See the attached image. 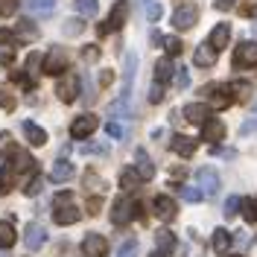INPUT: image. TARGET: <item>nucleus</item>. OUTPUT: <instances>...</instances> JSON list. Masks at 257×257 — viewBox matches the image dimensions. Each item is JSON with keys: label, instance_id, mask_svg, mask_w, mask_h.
I'll return each instance as SVG.
<instances>
[{"label": "nucleus", "instance_id": "obj_1", "mask_svg": "<svg viewBox=\"0 0 257 257\" xmlns=\"http://www.w3.org/2000/svg\"><path fill=\"white\" fill-rule=\"evenodd\" d=\"M126 18H128V3H126V0H117V3L111 6V15L105 18L99 27H96L99 38H102V35H108V32H114V30H123Z\"/></svg>", "mask_w": 257, "mask_h": 257}, {"label": "nucleus", "instance_id": "obj_2", "mask_svg": "<svg viewBox=\"0 0 257 257\" xmlns=\"http://www.w3.org/2000/svg\"><path fill=\"white\" fill-rule=\"evenodd\" d=\"M64 70H70V62H67V53L62 47H53L41 59V73H47V76H62Z\"/></svg>", "mask_w": 257, "mask_h": 257}, {"label": "nucleus", "instance_id": "obj_3", "mask_svg": "<svg viewBox=\"0 0 257 257\" xmlns=\"http://www.w3.org/2000/svg\"><path fill=\"white\" fill-rule=\"evenodd\" d=\"M138 210H141V208H138L132 199L120 196V199L111 205V222H114V225H128L135 216H138Z\"/></svg>", "mask_w": 257, "mask_h": 257}, {"label": "nucleus", "instance_id": "obj_4", "mask_svg": "<svg viewBox=\"0 0 257 257\" xmlns=\"http://www.w3.org/2000/svg\"><path fill=\"white\" fill-rule=\"evenodd\" d=\"M234 67L237 70L257 67V41H242L240 47L234 50Z\"/></svg>", "mask_w": 257, "mask_h": 257}, {"label": "nucleus", "instance_id": "obj_5", "mask_svg": "<svg viewBox=\"0 0 257 257\" xmlns=\"http://www.w3.org/2000/svg\"><path fill=\"white\" fill-rule=\"evenodd\" d=\"M196 181H199L202 196H216L219 187H222V181H219V176H216V170H213V167H202V170L196 173Z\"/></svg>", "mask_w": 257, "mask_h": 257}, {"label": "nucleus", "instance_id": "obj_6", "mask_svg": "<svg viewBox=\"0 0 257 257\" xmlns=\"http://www.w3.org/2000/svg\"><path fill=\"white\" fill-rule=\"evenodd\" d=\"M196 21H199V9L193 3H181L176 12H173V27L176 30H193Z\"/></svg>", "mask_w": 257, "mask_h": 257}, {"label": "nucleus", "instance_id": "obj_7", "mask_svg": "<svg viewBox=\"0 0 257 257\" xmlns=\"http://www.w3.org/2000/svg\"><path fill=\"white\" fill-rule=\"evenodd\" d=\"M79 85H82V79L76 73H62V82L56 85V94H59L62 102H73L76 94H79Z\"/></svg>", "mask_w": 257, "mask_h": 257}, {"label": "nucleus", "instance_id": "obj_8", "mask_svg": "<svg viewBox=\"0 0 257 257\" xmlns=\"http://www.w3.org/2000/svg\"><path fill=\"white\" fill-rule=\"evenodd\" d=\"M96 126H99V117L96 114H82L73 120V126H70V135L76 138V141H85L88 135H94Z\"/></svg>", "mask_w": 257, "mask_h": 257}, {"label": "nucleus", "instance_id": "obj_9", "mask_svg": "<svg viewBox=\"0 0 257 257\" xmlns=\"http://www.w3.org/2000/svg\"><path fill=\"white\" fill-rule=\"evenodd\" d=\"M82 251L85 257H105L108 254V240L102 237V234H85V240H82Z\"/></svg>", "mask_w": 257, "mask_h": 257}, {"label": "nucleus", "instance_id": "obj_10", "mask_svg": "<svg viewBox=\"0 0 257 257\" xmlns=\"http://www.w3.org/2000/svg\"><path fill=\"white\" fill-rule=\"evenodd\" d=\"M210 94V108H216V111H222V108H228L231 102H234V94H231V85H216V88H208Z\"/></svg>", "mask_w": 257, "mask_h": 257}, {"label": "nucleus", "instance_id": "obj_11", "mask_svg": "<svg viewBox=\"0 0 257 257\" xmlns=\"http://www.w3.org/2000/svg\"><path fill=\"white\" fill-rule=\"evenodd\" d=\"M24 242H27V251H38L47 242V231L38 222H30L27 225V234H24Z\"/></svg>", "mask_w": 257, "mask_h": 257}, {"label": "nucleus", "instance_id": "obj_12", "mask_svg": "<svg viewBox=\"0 0 257 257\" xmlns=\"http://www.w3.org/2000/svg\"><path fill=\"white\" fill-rule=\"evenodd\" d=\"M184 120L187 123H193V126H202L205 120H210V105H205V102H190V105H184Z\"/></svg>", "mask_w": 257, "mask_h": 257}, {"label": "nucleus", "instance_id": "obj_13", "mask_svg": "<svg viewBox=\"0 0 257 257\" xmlns=\"http://www.w3.org/2000/svg\"><path fill=\"white\" fill-rule=\"evenodd\" d=\"M225 138V123L222 120H216V117H210L202 123V141H208V144H219Z\"/></svg>", "mask_w": 257, "mask_h": 257}, {"label": "nucleus", "instance_id": "obj_14", "mask_svg": "<svg viewBox=\"0 0 257 257\" xmlns=\"http://www.w3.org/2000/svg\"><path fill=\"white\" fill-rule=\"evenodd\" d=\"M152 208H155V216L164 219V222H173L176 219V202L170 199V196H155V202H152Z\"/></svg>", "mask_w": 257, "mask_h": 257}, {"label": "nucleus", "instance_id": "obj_15", "mask_svg": "<svg viewBox=\"0 0 257 257\" xmlns=\"http://www.w3.org/2000/svg\"><path fill=\"white\" fill-rule=\"evenodd\" d=\"M135 173L141 176V181H149V178L155 176V164H152V158L146 155L144 149L135 152Z\"/></svg>", "mask_w": 257, "mask_h": 257}, {"label": "nucleus", "instance_id": "obj_16", "mask_svg": "<svg viewBox=\"0 0 257 257\" xmlns=\"http://www.w3.org/2000/svg\"><path fill=\"white\" fill-rule=\"evenodd\" d=\"M53 219H56V225H73L76 219H79V208H76L73 202H67V205H56Z\"/></svg>", "mask_w": 257, "mask_h": 257}, {"label": "nucleus", "instance_id": "obj_17", "mask_svg": "<svg viewBox=\"0 0 257 257\" xmlns=\"http://www.w3.org/2000/svg\"><path fill=\"white\" fill-rule=\"evenodd\" d=\"M228 41H231V27H228V24H216L213 32H210V38H208V44L219 53V50L228 47Z\"/></svg>", "mask_w": 257, "mask_h": 257}, {"label": "nucleus", "instance_id": "obj_18", "mask_svg": "<svg viewBox=\"0 0 257 257\" xmlns=\"http://www.w3.org/2000/svg\"><path fill=\"white\" fill-rule=\"evenodd\" d=\"M170 149L181 155V158H190L193 152H196V141L187 138V135H173V141H170Z\"/></svg>", "mask_w": 257, "mask_h": 257}, {"label": "nucleus", "instance_id": "obj_19", "mask_svg": "<svg viewBox=\"0 0 257 257\" xmlns=\"http://www.w3.org/2000/svg\"><path fill=\"white\" fill-rule=\"evenodd\" d=\"M135 70H138V56H135V53H126V70H123V99H128V94H132Z\"/></svg>", "mask_w": 257, "mask_h": 257}, {"label": "nucleus", "instance_id": "obj_20", "mask_svg": "<svg viewBox=\"0 0 257 257\" xmlns=\"http://www.w3.org/2000/svg\"><path fill=\"white\" fill-rule=\"evenodd\" d=\"M216 56H219V53L210 47V44H199L196 53H193V62L199 64V67H213V64H216Z\"/></svg>", "mask_w": 257, "mask_h": 257}, {"label": "nucleus", "instance_id": "obj_21", "mask_svg": "<svg viewBox=\"0 0 257 257\" xmlns=\"http://www.w3.org/2000/svg\"><path fill=\"white\" fill-rule=\"evenodd\" d=\"M73 173H76V167L70 164V161H56L53 164V170H50V181H67V178H73Z\"/></svg>", "mask_w": 257, "mask_h": 257}, {"label": "nucleus", "instance_id": "obj_22", "mask_svg": "<svg viewBox=\"0 0 257 257\" xmlns=\"http://www.w3.org/2000/svg\"><path fill=\"white\" fill-rule=\"evenodd\" d=\"M27 9L35 18H47L56 12V0H27Z\"/></svg>", "mask_w": 257, "mask_h": 257}, {"label": "nucleus", "instance_id": "obj_23", "mask_svg": "<svg viewBox=\"0 0 257 257\" xmlns=\"http://www.w3.org/2000/svg\"><path fill=\"white\" fill-rule=\"evenodd\" d=\"M173 73H176V67H173V59H170V56H167V59H158V62H155V82L167 85V82L173 79Z\"/></svg>", "mask_w": 257, "mask_h": 257}, {"label": "nucleus", "instance_id": "obj_24", "mask_svg": "<svg viewBox=\"0 0 257 257\" xmlns=\"http://www.w3.org/2000/svg\"><path fill=\"white\" fill-rule=\"evenodd\" d=\"M35 167H38L35 158H30L27 152H15V158H12V170L15 173H35Z\"/></svg>", "mask_w": 257, "mask_h": 257}, {"label": "nucleus", "instance_id": "obj_25", "mask_svg": "<svg viewBox=\"0 0 257 257\" xmlns=\"http://www.w3.org/2000/svg\"><path fill=\"white\" fill-rule=\"evenodd\" d=\"M24 135L30 138L32 146H44L47 144V132H44L41 126H35V123H24Z\"/></svg>", "mask_w": 257, "mask_h": 257}, {"label": "nucleus", "instance_id": "obj_26", "mask_svg": "<svg viewBox=\"0 0 257 257\" xmlns=\"http://www.w3.org/2000/svg\"><path fill=\"white\" fill-rule=\"evenodd\" d=\"M155 248L164 251V254H170V251L176 248V234H173V231H158V234H155Z\"/></svg>", "mask_w": 257, "mask_h": 257}, {"label": "nucleus", "instance_id": "obj_27", "mask_svg": "<svg viewBox=\"0 0 257 257\" xmlns=\"http://www.w3.org/2000/svg\"><path fill=\"white\" fill-rule=\"evenodd\" d=\"M15 38H18V41H35V38H38V30H35V27L30 24V18H24V21L18 24Z\"/></svg>", "mask_w": 257, "mask_h": 257}, {"label": "nucleus", "instance_id": "obj_28", "mask_svg": "<svg viewBox=\"0 0 257 257\" xmlns=\"http://www.w3.org/2000/svg\"><path fill=\"white\" fill-rule=\"evenodd\" d=\"M231 240H234V237H231V234H228L225 228H216V231H213V248H216L219 254H225V251H228Z\"/></svg>", "mask_w": 257, "mask_h": 257}, {"label": "nucleus", "instance_id": "obj_29", "mask_svg": "<svg viewBox=\"0 0 257 257\" xmlns=\"http://www.w3.org/2000/svg\"><path fill=\"white\" fill-rule=\"evenodd\" d=\"M0 245L3 248H12L15 245V228H12V222H0Z\"/></svg>", "mask_w": 257, "mask_h": 257}, {"label": "nucleus", "instance_id": "obj_30", "mask_svg": "<svg viewBox=\"0 0 257 257\" xmlns=\"http://www.w3.org/2000/svg\"><path fill=\"white\" fill-rule=\"evenodd\" d=\"M138 184H141V176L135 173V167L123 170V176H120V187H123V190H135Z\"/></svg>", "mask_w": 257, "mask_h": 257}, {"label": "nucleus", "instance_id": "obj_31", "mask_svg": "<svg viewBox=\"0 0 257 257\" xmlns=\"http://www.w3.org/2000/svg\"><path fill=\"white\" fill-rule=\"evenodd\" d=\"M73 6H76L79 15H88V18L99 12V0H73Z\"/></svg>", "mask_w": 257, "mask_h": 257}, {"label": "nucleus", "instance_id": "obj_32", "mask_svg": "<svg viewBox=\"0 0 257 257\" xmlns=\"http://www.w3.org/2000/svg\"><path fill=\"white\" fill-rule=\"evenodd\" d=\"M144 15L149 18V21H158V18L164 15V9H161L158 0H144Z\"/></svg>", "mask_w": 257, "mask_h": 257}, {"label": "nucleus", "instance_id": "obj_33", "mask_svg": "<svg viewBox=\"0 0 257 257\" xmlns=\"http://www.w3.org/2000/svg\"><path fill=\"white\" fill-rule=\"evenodd\" d=\"M161 44H164V50H167V56H170V59L181 53V41H178L176 35H167V38H161Z\"/></svg>", "mask_w": 257, "mask_h": 257}, {"label": "nucleus", "instance_id": "obj_34", "mask_svg": "<svg viewBox=\"0 0 257 257\" xmlns=\"http://www.w3.org/2000/svg\"><path fill=\"white\" fill-rule=\"evenodd\" d=\"M231 94H234V99H248L251 96V85L248 82H231Z\"/></svg>", "mask_w": 257, "mask_h": 257}, {"label": "nucleus", "instance_id": "obj_35", "mask_svg": "<svg viewBox=\"0 0 257 257\" xmlns=\"http://www.w3.org/2000/svg\"><path fill=\"white\" fill-rule=\"evenodd\" d=\"M178 193H181V199H184V202H202V199H205L199 187H187V184H181Z\"/></svg>", "mask_w": 257, "mask_h": 257}, {"label": "nucleus", "instance_id": "obj_36", "mask_svg": "<svg viewBox=\"0 0 257 257\" xmlns=\"http://www.w3.org/2000/svg\"><path fill=\"white\" fill-rule=\"evenodd\" d=\"M108 114H111V117H128V99L120 96L117 102H111V105H108Z\"/></svg>", "mask_w": 257, "mask_h": 257}, {"label": "nucleus", "instance_id": "obj_37", "mask_svg": "<svg viewBox=\"0 0 257 257\" xmlns=\"http://www.w3.org/2000/svg\"><path fill=\"white\" fill-rule=\"evenodd\" d=\"M41 187H44V178H41V176H32V181H27V184H24V196H38V193H41Z\"/></svg>", "mask_w": 257, "mask_h": 257}, {"label": "nucleus", "instance_id": "obj_38", "mask_svg": "<svg viewBox=\"0 0 257 257\" xmlns=\"http://www.w3.org/2000/svg\"><path fill=\"white\" fill-rule=\"evenodd\" d=\"M18 47V38H15V32H9V30H0V50H15Z\"/></svg>", "mask_w": 257, "mask_h": 257}, {"label": "nucleus", "instance_id": "obj_39", "mask_svg": "<svg viewBox=\"0 0 257 257\" xmlns=\"http://www.w3.org/2000/svg\"><path fill=\"white\" fill-rule=\"evenodd\" d=\"M82 30H85V24H82L79 18H67L64 21V35H79Z\"/></svg>", "mask_w": 257, "mask_h": 257}, {"label": "nucleus", "instance_id": "obj_40", "mask_svg": "<svg viewBox=\"0 0 257 257\" xmlns=\"http://www.w3.org/2000/svg\"><path fill=\"white\" fill-rule=\"evenodd\" d=\"M0 108H6V111H12V108H15V96L9 94V88H6V85H0Z\"/></svg>", "mask_w": 257, "mask_h": 257}, {"label": "nucleus", "instance_id": "obj_41", "mask_svg": "<svg viewBox=\"0 0 257 257\" xmlns=\"http://www.w3.org/2000/svg\"><path fill=\"white\" fill-rule=\"evenodd\" d=\"M237 210H240V196H228V202H225V216H228V219H234V216H237Z\"/></svg>", "mask_w": 257, "mask_h": 257}, {"label": "nucleus", "instance_id": "obj_42", "mask_svg": "<svg viewBox=\"0 0 257 257\" xmlns=\"http://www.w3.org/2000/svg\"><path fill=\"white\" fill-rule=\"evenodd\" d=\"M135 254H138V240H126L117 251V257H135Z\"/></svg>", "mask_w": 257, "mask_h": 257}, {"label": "nucleus", "instance_id": "obj_43", "mask_svg": "<svg viewBox=\"0 0 257 257\" xmlns=\"http://www.w3.org/2000/svg\"><path fill=\"white\" fill-rule=\"evenodd\" d=\"M240 208H242V216H245L248 222H257V210H254V202H251V199L240 202Z\"/></svg>", "mask_w": 257, "mask_h": 257}, {"label": "nucleus", "instance_id": "obj_44", "mask_svg": "<svg viewBox=\"0 0 257 257\" xmlns=\"http://www.w3.org/2000/svg\"><path fill=\"white\" fill-rule=\"evenodd\" d=\"M18 3H21V0H0V15H3V18H9V15H15V9H18Z\"/></svg>", "mask_w": 257, "mask_h": 257}, {"label": "nucleus", "instance_id": "obj_45", "mask_svg": "<svg viewBox=\"0 0 257 257\" xmlns=\"http://www.w3.org/2000/svg\"><path fill=\"white\" fill-rule=\"evenodd\" d=\"M82 152H85V155H105V152H108V146H102V144H85V146H82Z\"/></svg>", "mask_w": 257, "mask_h": 257}, {"label": "nucleus", "instance_id": "obj_46", "mask_svg": "<svg viewBox=\"0 0 257 257\" xmlns=\"http://www.w3.org/2000/svg\"><path fill=\"white\" fill-rule=\"evenodd\" d=\"M173 76H176V88H187V85H190V76H187V70H184V67H176V73H173Z\"/></svg>", "mask_w": 257, "mask_h": 257}, {"label": "nucleus", "instance_id": "obj_47", "mask_svg": "<svg viewBox=\"0 0 257 257\" xmlns=\"http://www.w3.org/2000/svg\"><path fill=\"white\" fill-rule=\"evenodd\" d=\"M161 99H164V85L155 82V85L149 88V102H161Z\"/></svg>", "mask_w": 257, "mask_h": 257}, {"label": "nucleus", "instance_id": "obj_48", "mask_svg": "<svg viewBox=\"0 0 257 257\" xmlns=\"http://www.w3.org/2000/svg\"><path fill=\"white\" fill-rule=\"evenodd\" d=\"M82 59H85V62H96V59H99V47L88 44V47L82 50Z\"/></svg>", "mask_w": 257, "mask_h": 257}, {"label": "nucleus", "instance_id": "obj_49", "mask_svg": "<svg viewBox=\"0 0 257 257\" xmlns=\"http://www.w3.org/2000/svg\"><path fill=\"white\" fill-rule=\"evenodd\" d=\"M15 79H18V85H21V88H27V91H32V88H35V79H32V76H27V73H15Z\"/></svg>", "mask_w": 257, "mask_h": 257}, {"label": "nucleus", "instance_id": "obj_50", "mask_svg": "<svg viewBox=\"0 0 257 257\" xmlns=\"http://www.w3.org/2000/svg\"><path fill=\"white\" fill-rule=\"evenodd\" d=\"M251 132H257V114L251 117V120H245L240 126V135H251Z\"/></svg>", "mask_w": 257, "mask_h": 257}, {"label": "nucleus", "instance_id": "obj_51", "mask_svg": "<svg viewBox=\"0 0 257 257\" xmlns=\"http://www.w3.org/2000/svg\"><path fill=\"white\" fill-rule=\"evenodd\" d=\"M12 62H15V50H0V64L9 67Z\"/></svg>", "mask_w": 257, "mask_h": 257}, {"label": "nucleus", "instance_id": "obj_52", "mask_svg": "<svg viewBox=\"0 0 257 257\" xmlns=\"http://www.w3.org/2000/svg\"><path fill=\"white\" fill-rule=\"evenodd\" d=\"M9 187H12V176L9 173H0V196L9 193Z\"/></svg>", "mask_w": 257, "mask_h": 257}, {"label": "nucleus", "instance_id": "obj_53", "mask_svg": "<svg viewBox=\"0 0 257 257\" xmlns=\"http://www.w3.org/2000/svg\"><path fill=\"white\" fill-rule=\"evenodd\" d=\"M38 64H41V56H38V53H30V56H27V64H24V67H27V70H35Z\"/></svg>", "mask_w": 257, "mask_h": 257}, {"label": "nucleus", "instance_id": "obj_54", "mask_svg": "<svg viewBox=\"0 0 257 257\" xmlns=\"http://www.w3.org/2000/svg\"><path fill=\"white\" fill-rule=\"evenodd\" d=\"M105 128H108V135H111V138H123V135H126V128L120 126V123H108Z\"/></svg>", "mask_w": 257, "mask_h": 257}, {"label": "nucleus", "instance_id": "obj_55", "mask_svg": "<svg viewBox=\"0 0 257 257\" xmlns=\"http://www.w3.org/2000/svg\"><path fill=\"white\" fill-rule=\"evenodd\" d=\"M111 82H114L111 70H102V73H99V85H102V88H105V85H111Z\"/></svg>", "mask_w": 257, "mask_h": 257}, {"label": "nucleus", "instance_id": "obj_56", "mask_svg": "<svg viewBox=\"0 0 257 257\" xmlns=\"http://www.w3.org/2000/svg\"><path fill=\"white\" fill-rule=\"evenodd\" d=\"M53 202H56V205H67V202H73V193H59Z\"/></svg>", "mask_w": 257, "mask_h": 257}, {"label": "nucleus", "instance_id": "obj_57", "mask_svg": "<svg viewBox=\"0 0 257 257\" xmlns=\"http://www.w3.org/2000/svg\"><path fill=\"white\" fill-rule=\"evenodd\" d=\"M234 3H237V0H216V9L228 12V9H234Z\"/></svg>", "mask_w": 257, "mask_h": 257}, {"label": "nucleus", "instance_id": "obj_58", "mask_svg": "<svg viewBox=\"0 0 257 257\" xmlns=\"http://www.w3.org/2000/svg\"><path fill=\"white\" fill-rule=\"evenodd\" d=\"M88 213H99V199H91L88 202Z\"/></svg>", "mask_w": 257, "mask_h": 257}, {"label": "nucleus", "instance_id": "obj_59", "mask_svg": "<svg viewBox=\"0 0 257 257\" xmlns=\"http://www.w3.org/2000/svg\"><path fill=\"white\" fill-rule=\"evenodd\" d=\"M240 12H242V15H254V12H257V6H254V3H245V6H242Z\"/></svg>", "mask_w": 257, "mask_h": 257}, {"label": "nucleus", "instance_id": "obj_60", "mask_svg": "<svg viewBox=\"0 0 257 257\" xmlns=\"http://www.w3.org/2000/svg\"><path fill=\"white\" fill-rule=\"evenodd\" d=\"M149 257H167V254H164V251H158V248H155V251H152V254H149Z\"/></svg>", "mask_w": 257, "mask_h": 257}, {"label": "nucleus", "instance_id": "obj_61", "mask_svg": "<svg viewBox=\"0 0 257 257\" xmlns=\"http://www.w3.org/2000/svg\"><path fill=\"white\" fill-rule=\"evenodd\" d=\"M228 257H240V254H228Z\"/></svg>", "mask_w": 257, "mask_h": 257}, {"label": "nucleus", "instance_id": "obj_62", "mask_svg": "<svg viewBox=\"0 0 257 257\" xmlns=\"http://www.w3.org/2000/svg\"><path fill=\"white\" fill-rule=\"evenodd\" d=\"M254 210H257V199H254Z\"/></svg>", "mask_w": 257, "mask_h": 257}]
</instances>
